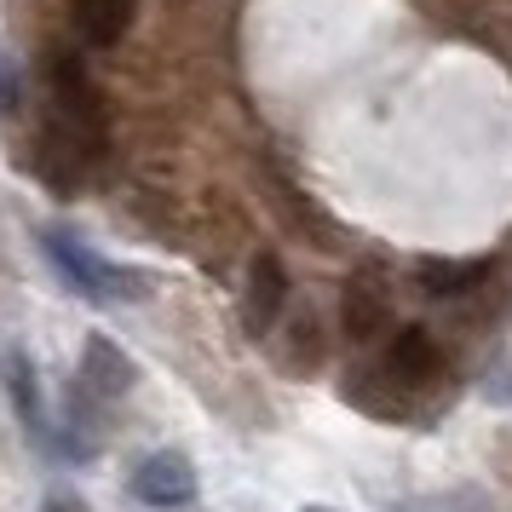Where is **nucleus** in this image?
Instances as JSON below:
<instances>
[{
	"label": "nucleus",
	"instance_id": "nucleus-4",
	"mask_svg": "<svg viewBox=\"0 0 512 512\" xmlns=\"http://www.w3.org/2000/svg\"><path fill=\"white\" fill-rule=\"evenodd\" d=\"M288 311V271L277 254H254L248 259V288H242V328L254 340H271Z\"/></svg>",
	"mask_w": 512,
	"mask_h": 512
},
{
	"label": "nucleus",
	"instance_id": "nucleus-2",
	"mask_svg": "<svg viewBox=\"0 0 512 512\" xmlns=\"http://www.w3.org/2000/svg\"><path fill=\"white\" fill-rule=\"evenodd\" d=\"M52 104H58V121L70 127V139L87 150V139H104V104H98L93 75L81 70V58L70 47L52 52Z\"/></svg>",
	"mask_w": 512,
	"mask_h": 512
},
{
	"label": "nucleus",
	"instance_id": "nucleus-5",
	"mask_svg": "<svg viewBox=\"0 0 512 512\" xmlns=\"http://www.w3.org/2000/svg\"><path fill=\"white\" fill-rule=\"evenodd\" d=\"M139 386V369H133V357L110 340V334H87V346H81V392L98 397V403H116Z\"/></svg>",
	"mask_w": 512,
	"mask_h": 512
},
{
	"label": "nucleus",
	"instance_id": "nucleus-11",
	"mask_svg": "<svg viewBox=\"0 0 512 512\" xmlns=\"http://www.w3.org/2000/svg\"><path fill=\"white\" fill-rule=\"evenodd\" d=\"M415 277L432 300H449V294H466L489 277V259H420Z\"/></svg>",
	"mask_w": 512,
	"mask_h": 512
},
{
	"label": "nucleus",
	"instance_id": "nucleus-3",
	"mask_svg": "<svg viewBox=\"0 0 512 512\" xmlns=\"http://www.w3.org/2000/svg\"><path fill=\"white\" fill-rule=\"evenodd\" d=\"M127 495H133V501H144V507L173 512V507H190V501L202 495V478H196L190 455H179V449H156V455H144V461L133 466Z\"/></svg>",
	"mask_w": 512,
	"mask_h": 512
},
{
	"label": "nucleus",
	"instance_id": "nucleus-13",
	"mask_svg": "<svg viewBox=\"0 0 512 512\" xmlns=\"http://www.w3.org/2000/svg\"><path fill=\"white\" fill-rule=\"evenodd\" d=\"M41 512H87V501H81L75 489H47V501H41Z\"/></svg>",
	"mask_w": 512,
	"mask_h": 512
},
{
	"label": "nucleus",
	"instance_id": "nucleus-7",
	"mask_svg": "<svg viewBox=\"0 0 512 512\" xmlns=\"http://www.w3.org/2000/svg\"><path fill=\"white\" fill-rule=\"evenodd\" d=\"M340 317H346L351 340H380V334H392V288H380L374 271H357V277L346 282Z\"/></svg>",
	"mask_w": 512,
	"mask_h": 512
},
{
	"label": "nucleus",
	"instance_id": "nucleus-8",
	"mask_svg": "<svg viewBox=\"0 0 512 512\" xmlns=\"http://www.w3.org/2000/svg\"><path fill=\"white\" fill-rule=\"evenodd\" d=\"M386 374H392L397 386L409 392V386H432L443 374V351L438 340L426 334V328H392V346H386Z\"/></svg>",
	"mask_w": 512,
	"mask_h": 512
},
{
	"label": "nucleus",
	"instance_id": "nucleus-10",
	"mask_svg": "<svg viewBox=\"0 0 512 512\" xmlns=\"http://www.w3.org/2000/svg\"><path fill=\"white\" fill-rule=\"evenodd\" d=\"M277 351H282V369L288 374H317L323 369V323H317V311H300L294 323L282 328Z\"/></svg>",
	"mask_w": 512,
	"mask_h": 512
},
{
	"label": "nucleus",
	"instance_id": "nucleus-6",
	"mask_svg": "<svg viewBox=\"0 0 512 512\" xmlns=\"http://www.w3.org/2000/svg\"><path fill=\"white\" fill-rule=\"evenodd\" d=\"M0 386H6V397H12V409H18L29 438L58 443V432H52V420H47V403H41V374H35V363H29L18 346L0 351Z\"/></svg>",
	"mask_w": 512,
	"mask_h": 512
},
{
	"label": "nucleus",
	"instance_id": "nucleus-9",
	"mask_svg": "<svg viewBox=\"0 0 512 512\" xmlns=\"http://www.w3.org/2000/svg\"><path fill=\"white\" fill-rule=\"evenodd\" d=\"M133 6L139 0H70V18L87 47H116L121 35L133 29Z\"/></svg>",
	"mask_w": 512,
	"mask_h": 512
},
{
	"label": "nucleus",
	"instance_id": "nucleus-1",
	"mask_svg": "<svg viewBox=\"0 0 512 512\" xmlns=\"http://www.w3.org/2000/svg\"><path fill=\"white\" fill-rule=\"evenodd\" d=\"M41 248H47V259L64 271V282H70L81 300H93V305H133V300L150 294V277H144V271L110 265V259L93 254L87 242H75L70 231H41Z\"/></svg>",
	"mask_w": 512,
	"mask_h": 512
},
{
	"label": "nucleus",
	"instance_id": "nucleus-14",
	"mask_svg": "<svg viewBox=\"0 0 512 512\" xmlns=\"http://www.w3.org/2000/svg\"><path fill=\"white\" fill-rule=\"evenodd\" d=\"M300 512H334V507H300Z\"/></svg>",
	"mask_w": 512,
	"mask_h": 512
},
{
	"label": "nucleus",
	"instance_id": "nucleus-12",
	"mask_svg": "<svg viewBox=\"0 0 512 512\" xmlns=\"http://www.w3.org/2000/svg\"><path fill=\"white\" fill-rule=\"evenodd\" d=\"M18 104H24V93H18V58L0 52V116H18Z\"/></svg>",
	"mask_w": 512,
	"mask_h": 512
}]
</instances>
